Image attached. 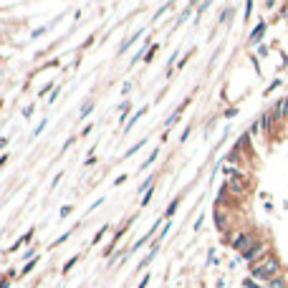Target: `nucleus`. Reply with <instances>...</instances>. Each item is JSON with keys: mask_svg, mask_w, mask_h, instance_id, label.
<instances>
[{"mask_svg": "<svg viewBox=\"0 0 288 288\" xmlns=\"http://www.w3.org/2000/svg\"><path fill=\"white\" fill-rule=\"evenodd\" d=\"M76 261H79V255H76V258H71V261H68V263H66V266H64V270H68V268H71V266H73V263H76Z\"/></svg>", "mask_w": 288, "mask_h": 288, "instance_id": "obj_16", "label": "nucleus"}, {"mask_svg": "<svg viewBox=\"0 0 288 288\" xmlns=\"http://www.w3.org/2000/svg\"><path fill=\"white\" fill-rule=\"evenodd\" d=\"M136 38H139V33H134V36H132L129 41H124V43H121V51H127V48H129V45H132V43H134Z\"/></svg>", "mask_w": 288, "mask_h": 288, "instance_id": "obj_11", "label": "nucleus"}, {"mask_svg": "<svg viewBox=\"0 0 288 288\" xmlns=\"http://www.w3.org/2000/svg\"><path fill=\"white\" fill-rule=\"evenodd\" d=\"M266 288H286V278H283V276H276L273 281L266 283Z\"/></svg>", "mask_w": 288, "mask_h": 288, "instance_id": "obj_7", "label": "nucleus"}, {"mask_svg": "<svg viewBox=\"0 0 288 288\" xmlns=\"http://www.w3.org/2000/svg\"><path fill=\"white\" fill-rule=\"evenodd\" d=\"M253 243H255V240H253V235H248V233H235V238L230 240V245H233L235 250H240V253H243V250H248V248L253 245Z\"/></svg>", "mask_w": 288, "mask_h": 288, "instance_id": "obj_2", "label": "nucleus"}, {"mask_svg": "<svg viewBox=\"0 0 288 288\" xmlns=\"http://www.w3.org/2000/svg\"><path fill=\"white\" fill-rule=\"evenodd\" d=\"M215 222H218L220 227H225V218H222V212H215Z\"/></svg>", "mask_w": 288, "mask_h": 288, "instance_id": "obj_15", "label": "nucleus"}, {"mask_svg": "<svg viewBox=\"0 0 288 288\" xmlns=\"http://www.w3.org/2000/svg\"><path fill=\"white\" fill-rule=\"evenodd\" d=\"M106 230H109V225H104L101 230H99V235H94V240H91V243H99V240L104 238V233H106Z\"/></svg>", "mask_w": 288, "mask_h": 288, "instance_id": "obj_12", "label": "nucleus"}, {"mask_svg": "<svg viewBox=\"0 0 288 288\" xmlns=\"http://www.w3.org/2000/svg\"><path fill=\"white\" fill-rule=\"evenodd\" d=\"M227 192H233V195H243V192H245V177H233V179H227Z\"/></svg>", "mask_w": 288, "mask_h": 288, "instance_id": "obj_4", "label": "nucleus"}, {"mask_svg": "<svg viewBox=\"0 0 288 288\" xmlns=\"http://www.w3.org/2000/svg\"><path fill=\"white\" fill-rule=\"evenodd\" d=\"M273 119H283V116H288V99H281L276 106H273Z\"/></svg>", "mask_w": 288, "mask_h": 288, "instance_id": "obj_5", "label": "nucleus"}, {"mask_svg": "<svg viewBox=\"0 0 288 288\" xmlns=\"http://www.w3.org/2000/svg\"><path fill=\"white\" fill-rule=\"evenodd\" d=\"M177 205H179V200H172V202H170V207H167V212H164V218H170L172 212L177 210Z\"/></svg>", "mask_w": 288, "mask_h": 288, "instance_id": "obj_10", "label": "nucleus"}, {"mask_svg": "<svg viewBox=\"0 0 288 288\" xmlns=\"http://www.w3.org/2000/svg\"><path fill=\"white\" fill-rule=\"evenodd\" d=\"M155 157H157V152H152V155H149V157H147V162H144V164H142V170H147V167H149V164H152V162H155Z\"/></svg>", "mask_w": 288, "mask_h": 288, "instance_id": "obj_13", "label": "nucleus"}, {"mask_svg": "<svg viewBox=\"0 0 288 288\" xmlns=\"http://www.w3.org/2000/svg\"><path fill=\"white\" fill-rule=\"evenodd\" d=\"M144 114H147V106H142V109H139V111H136V114H134V116H132L129 121H127V127H124V129L129 132V129H132V127H134V124H136V121H139V119H142Z\"/></svg>", "mask_w": 288, "mask_h": 288, "instance_id": "obj_6", "label": "nucleus"}, {"mask_svg": "<svg viewBox=\"0 0 288 288\" xmlns=\"http://www.w3.org/2000/svg\"><path fill=\"white\" fill-rule=\"evenodd\" d=\"M263 250H266V245H263V243H258V240H255V243H253V245H250L248 250H243V261H250V263H253L255 258H261V253H263Z\"/></svg>", "mask_w": 288, "mask_h": 288, "instance_id": "obj_3", "label": "nucleus"}, {"mask_svg": "<svg viewBox=\"0 0 288 288\" xmlns=\"http://www.w3.org/2000/svg\"><path fill=\"white\" fill-rule=\"evenodd\" d=\"M263 30H266V25L258 23V28L253 30V36H250V43H258V41H261V38H263Z\"/></svg>", "mask_w": 288, "mask_h": 288, "instance_id": "obj_8", "label": "nucleus"}, {"mask_svg": "<svg viewBox=\"0 0 288 288\" xmlns=\"http://www.w3.org/2000/svg\"><path fill=\"white\" fill-rule=\"evenodd\" d=\"M250 276L253 281H273L278 276V258H273V255H266L263 261H258L253 263V270H250Z\"/></svg>", "mask_w": 288, "mask_h": 288, "instance_id": "obj_1", "label": "nucleus"}, {"mask_svg": "<svg viewBox=\"0 0 288 288\" xmlns=\"http://www.w3.org/2000/svg\"><path fill=\"white\" fill-rule=\"evenodd\" d=\"M91 109H94V104L89 101V104L84 106V111H81V119H84V116H89V114H91Z\"/></svg>", "mask_w": 288, "mask_h": 288, "instance_id": "obj_14", "label": "nucleus"}, {"mask_svg": "<svg viewBox=\"0 0 288 288\" xmlns=\"http://www.w3.org/2000/svg\"><path fill=\"white\" fill-rule=\"evenodd\" d=\"M243 288H266V286H261L258 281H253V278H248L245 283H243Z\"/></svg>", "mask_w": 288, "mask_h": 288, "instance_id": "obj_9", "label": "nucleus"}]
</instances>
